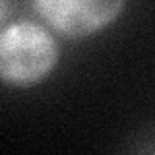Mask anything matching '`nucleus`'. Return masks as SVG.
<instances>
[{"label": "nucleus", "instance_id": "obj_1", "mask_svg": "<svg viewBox=\"0 0 155 155\" xmlns=\"http://www.w3.org/2000/svg\"><path fill=\"white\" fill-rule=\"evenodd\" d=\"M58 35L33 18H14L0 27V80L12 89H31L60 64Z\"/></svg>", "mask_w": 155, "mask_h": 155}, {"label": "nucleus", "instance_id": "obj_2", "mask_svg": "<svg viewBox=\"0 0 155 155\" xmlns=\"http://www.w3.org/2000/svg\"><path fill=\"white\" fill-rule=\"evenodd\" d=\"M128 0H31L35 16L66 41H85L113 27Z\"/></svg>", "mask_w": 155, "mask_h": 155}, {"label": "nucleus", "instance_id": "obj_3", "mask_svg": "<svg viewBox=\"0 0 155 155\" xmlns=\"http://www.w3.org/2000/svg\"><path fill=\"white\" fill-rule=\"evenodd\" d=\"M14 6H12V0H0V27L8 25L12 21V16H14Z\"/></svg>", "mask_w": 155, "mask_h": 155}]
</instances>
